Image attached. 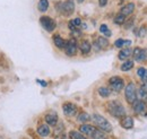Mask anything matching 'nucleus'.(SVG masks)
Returning <instances> with one entry per match:
<instances>
[{
  "label": "nucleus",
  "mask_w": 147,
  "mask_h": 139,
  "mask_svg": "<svg viewBox=\"0 0 147 139\" xmlns=\"http://www.w3.org/2000/svg\"><path fill=\"white\" fill-rule=\"evenodd\" d=\"M79 131L85 135L86 137H90V138L94 139H102L105 138V134L103 130L98 129L96 126H92V124H87V123H84L79 127Z\"/></svg>",
  "instance_id": "f257e3e1"
},
{
  "label": "nucleus",
  "mask_w": 147,
  "mask_h": 139,
  "mask_svg": "<svg viewBox=\"0 0 147 139\" xmlns=\"http://www.w3.org/2000/svg\"><path fill=\"white\" fill-rule=\"evenodd\" d=\"M107 111L110 113L113 118L120 119L123 115L127 114V110L125 107V105L122 104L121 102L114 100V101H110L107 103Z\"/></svg>",
  "instance_id": "f03ea898"
},
{
  "label": "nucleus",
  "mask_w": 147,
  "mask_h": 139,
  "mask_svg": "<svg viewBox=\"0 0 147 139\" xmlns=\"http://www.w3.org/2000/svg\"><path fill=\"white\" fill-rule=\"evenodd\" d=\"M92 120L94 122V124L98 129L103 130L104 132H111L112 131V126H111L110 121L107 118H104L103 115H101L98 113H94L92 115Z\"/></svg>",
  "instance_id": "7ed1b4c3"
},
{
  "label": "nucleus",
  "mask_w": 147,
  "mask_h": 139,
  "mask_svg": "<svg viewBox=\"0 0 147 139\" xmlns=\"http://www.w3.org/2000/svg\"><path fill=\"white\" fill-rule=\"evenodd\" d=\"M57 10L63 15V16H70L75 11V2L74 0H66V1H59L55 6Z\"/></svg>",
  "instance_id": "20e7f679"
},
{
  "label": "nucleus",
  "mask_w": 147,
  "mask_h": 139,
  "mask_svg": "<svg viewBox=\"0 0 147 139\" xmlns=\"http://www.w3.org/2000/svg\"><path fill=\"white\" fill-rule=\"evenodd\" d=\"M125 99L128 104H134L138 99H137V86L134 82H129L125 86Z\"/></svg>",
  "instance_id": "39448f33"
},
{
  "label": "nucleus",
  "mask_w": 147,
  "mask_h": 139,
  "mask_svg": "<svg viewBox=\"0 0 147 139\" xmlns=\"http://www.w3.org/2000/svg\"><path fill=\"white\" fill-rule=\"evenodd\" d=\"M108 83L112 92H115V93H120L122 89H125V86H126L123 78H121L120 76H112Z\"/></svg>",
  "instance_id": "423d86ee"
},
{
  "label": "nucleus",
  "mask_w": 147,
  "mask_h": 139,
  "mask_svg": "<svg viewBox=\"0 0 147 139\" xmlns=\"http://www.w3.org/2000/svg\"><path fill=\"white\" fill-rule=\"evenodd\" d=\"M132 58L135 62H146L147 61V49L140 48V47H136L132 50Z\"/></svg>",
  "instance_id": "0eeeda50"
},
{
  "label": "nucleus",
  "mask_w": 147,
  "mask_h": 139,
  "mask_svg": "<svg viewBox=\"0 0 147 139\" xmlns=\"http://www.w3.org/2000/svg\"><path fill=\"white\" fill-rule=\"evenodd\" d=\"M131 106H132V111L135 114L139 117H144V118L147 117V104L144 101L137 100L134 104H131Z\"/></svg>",
  "instance_id": "6e6552de"
},
{
  "label": "nucleus",
  "mask_w": 147,
  "mask_h": 139,
  "mask_svg": "<svg viewBox=\"0 0 147 139\" xmlns=\"http://www.w3.org/2000/svg\"><path fill=\"white\" fill-rule=\"evenodd\" d=\"M40 24H41V26H42L47 32H49V33L53 32L55 30V27H57L55 20L53 18L49 17V16H42V17L40 18Z\"/></svg>",
  "instance_id": "1a4fd4ad"
},
{
  "label": "nucleus",
  "mask_w": 147,
  "mask_h": 139,
  "mask_svg": "<svg viewBox=\"0 0 147 139\" xmlns=\"http://www.w3.org/2000/svg\"><path fill=\"white\" fill-rule=\"evenodd\" d=\"M63 50H65V53H66L68 57H75V55L77 54V50H78L77 40H76L75 37H71L70 40H68Z\"/></svg>",
  "instance_id": "9d476101"
},
{
  "label": "nucleus",
  "mask_w": 147,
  "mask_h": 139,
  "mask_svg": "<svg viewBox=\"0 0 147 139\" xmlns=\"http://www.w3.org/2000/svg\"><path fill=\"white\" fill-rule=\"evenodd\" d=\"M62 111H63V114L66 117H74L77 114L78 107H77V105L71 103V102H65L62 105Z\"/></svg>",
  "instance_id": "9b49d317"
},
{
  "label": "nucleus",
  "mask_w": 147,
  "mask_h": 139,
  "mask_svg": "<svg viewBox=\"0 0 147 139\" xmlns=\"http://www.w3.org/2000/svg\"><path fill=\"white\" fill-rule=\"evenodd\" d=\"M120 126L126 129V130H129V129H132L134 126H135V120L130 115H123L122 118H120Z\"/></svg>",
  "instance_id": "f8f14e48"
},
{
  "label": "nucleus",
  "mask_w": 147,
  "mask_h": 139,
  "mask_svg": "<svg viewBox=\"0 0 147 139\" xmlns=\"http://www.w3.org/2000/svg\"><path fill=\"white\" fill-rule=\"evenodd\" d=\"M94 45H95V48H96L97 50H105V49L110 45V42H109V40L107 38V36H98V37L96 38Z\"/></svg>",
  "instance_id": "ddd939ff"
},
{
  "label": "nucleus",
  "mask_w": 147,
  "mask_h": 139,
  "mask_svg": "<svg viewBox=\"0 0 147 139\" xmlns=\"http://www.w3.org/2000/svg\"><path fill=\"white\" fill-rule=\"evenodd\" d=\"M135 9H136V3L135 2H128V3H126L125 6L121 7V9H120L119 13H121L126 17H129V16H131L134 14Z\"/></svg>",
  "instance_id": "4468645a"
},
{
  "label": "nucleus",
  "mask_w": 147,
  "mask_h": 139,
  "mask_svg": "<svg viewBox=\"0 0 147 139\" xmlns=\"http://www.w3.org/2000/svg\"><path fill=\"white\" fill-rule=\"evenodd\" d=\"M130 57H132V49L129 48V47H125V48H121V50L118 53V59L121 60V61H125L129 59Z\"/></svg>",
  "instance_id": "2eb2a0df"
},
{
  "label": "nucleus",
  "mask_w": 147,
  "mask_h": 139,
  "mask_svg": "<svg viewBox=\"0 0 147 139\" xmlns=\"http://www.w3.org/2000/svg\"><path fill=\"white\" fill-rule=\"evenodd\" d=\"M37 135L40 137H48L50 134H51V129H50V126L48 123H42L37 127L36 130Z\"/></svg>",
  "instance_id": "dca6fc26"
},
{
  "label": "nucleus",
  "mask_w": 147,
  "mask_h": 139,
  "mask_svg": "<svg viewBox=\"0 0 147 139\" xmlns=\"http://www.w3.org/2000/svg\"><path fill=\"white\" fill-rule=\"evenodd\" d=\"M44 120H45V123H48L49 126H57V123L59 121V117L55 112H50L48 113L45 117H44Z\"/></svg>",
  "instance_id": "f3484780"
},
{
  "label": "nucleus",
  "mask_w": 147,
  "mask_h": 139,
  "mask_svg": "<svg viewBox=\"0 0 147 139\" xmlns=\"http://www.w3.org/2000/svg\"><path fill=\"white\" fill-rule=\"evenodd\" d=\"M79 50H80V52L83 53L84 55L88 54V53L91 52V50H92V44H91V42L87 41V40H83V41L79 43Z\"/></svg>",
  "instance_id": "a211bd4d"
},
{
  "label": "nucleus",
  "mask_w": 147,
  "mask_h": 139,
  "mask_svg": "<svg viewBox=\"0 0 147 139\" xmlns=\"http://www.w3.org/2000/svg\"><path fill=\"white\" fill-rule=\"evenodd\" d=\"M82 19L80 18H74L71 19L69 23H68V26H69V28L73 31V32H78V30H79V27H82Z\"/></svg>",
  "instance_id": "6ab92c4d"
},
{
  "label": "nucleus",
  "mask_w": 147,
  "mask_h": 139,
  "mask_svg": "<svg viewBox=\"0 0 147 139\" xmlns=\"http://www.w3.org/2000/svg\"><path fill=\"white\" fill-rule=\"evenodd\" d=\"M52 40H53V43H55V45L58 49H65L67 41L63 37H61L60 35H53Z\"/></svg>",
  "instance_id": "aec40b11"
},
{
  "label": "nucleus",
  "mask_w": 147,
  "mask_h": 139,
  "mask_svg": "<svg viewBox=\"0 0 147 139\" xmlns=\"http://www.w3.org/2000/svg\"><path fill=\"white\" fill-rule=\"evenodd\" d=\"M136 74H137L138 78L140 79L142 84L145 83V82L147 80V68L146 67H144V66L138 67V68H137V71H136Z\"/></svg>",
  "instance_id": "412c9836"
},
{
  "label": "nucleus",
  "mask_w": 147,
  "mask_h": 139,
  "mask_svg": "<svg viewBox=\"0 0 147 139\" xmlns=\"http://www.w3.org/2000/svg\"><path fill=\"white\" fill-rule=\"evenodd\" d=\"M134 67H135V61L127 59V60H125V61L122 62V65L120 66V70L123 71V72H127V71H130L131 69H134Z\"/></svg>",
  "instance_id": "4be33fe9"
},
{
  "label": "nucleus",
  "mask_w": 147,
  "mask_h": 139,
  "mask_svg": "<svg viewBox=\"0 0 147 139\" xmlns=\"http://www.w3.org/2000/svg\"><path fill=\"white\" fill-rule=\"evenodd\" d=\"M97 93H98V95H100L101 97H103V99H107V97H109V96L111 95V93H112V89H111L110 87L101 86V87H98V89H97Z\"/></svg>",
  "instance_id": "5701e85b"
},
{
  "label": "nucleus",
  "mask_w": 147,
  "mask_h": 139,
  "mask_svg": "<svg viewBox=\"0 0 147 139\" xmlns=\"http://www.w3.org/2000/svg\"><path fill=\"white\" fill-rule=\"evenodd\" d=\"M49 0H38L37 2V9L40 13H45L49 9Z\"/></svg>",
  "instance_id": "b1692460"
},
{
  "label": "nucleus",
  "mask_w": 147,
  "mask_h": 139,
  "mask_svg": "<svg viewBox=\"0 0 147 139\" xmlns=\"http://www.w3.org/2000/svg\"><path fill=\"white\" fill-rule=\"evenodd\" d=\"M137 99L142 100V101H146L147 100V89H145L143 86L137 88Z\"/></svg>",
  "instance_id": "393cba45"
},
{
  "label": "nucleus",
  "mask_w": 147,
  "mask_h": 139,
  "mask_svg": "<svg viewBox=\"0 0 147 139\" xmlns=\"http://www.w3.org/2000/svg\"><path fill=\"white\" fill-rule=\"evenodd\" d=\"M126 19H127V17H126L125 15H122L121 13H118V14L115 15V17L113 18V22H114V24H117V25H123L125 22H126Z\"/></svg>",
  "instance_id": "a878e982"
},
{
  "label": "nucleus",
  "mask_w": 147,
  "mask_h": 139,
  "mask_svg": "<svg viewBox=\"0 0 147 139\" xmlns=\"http://www.w3.org/2000/svg\"><path fill=\"white\" fill-rule=\"evenodd\" d=\"M77 120H78V122H80V123H86V122H88L90 120H92V118H91V115L88 113L83 112V113L78 114Z\"/></svg>",
  "instance_id": "bb28decb"
},
{
  "label": "nucleus",
  "mask_w": 147,
  "mask_h": 139,
  "mask_svg": "<svg viewBox=\"0 0 147 139\" xmlns=\"http://www.w3.org/2000/svg\"><path fill=\"white\" fill-rule=\"evenodd\" d=\"M69 138H71V139H85L86 138V136H85V135H83L80 131L71 130V131L69 132Z\"/></svg>",
  "instance_id": "cd10ccee"
},
{
  "label": "nucleus",
  "mask_w": 147,
  "mask_h": 139,
  "mask_svg": "<svg viewBox=\"0 0 147 139\" xmlns=\"http://www.w3.org/2000/svg\"><path fill=\"white\" fill-rule=\"evenodd\" d=\"M100 32L104 35V36H107V37H110L111 35H112L110 28L108 27V25H107V24H102V25L100 26Z\"/></svg>",
  "instance_id": "c85d7f7f"
},
{
  "label": "nucleus",
  "mask_w": 147,
  "mask_h": 139,
  "mask_svg": "<svg viewBox=\"0 0 147 139\" xmlns=\"http://www.w3.org/2000/svg\"><path fill=\"white\" fill-rule=\"evenodd\" d=\"M114 47L115 48H119V49L123 48L125 47V38H118V40H115L114 41Z\"/></svg>",
  "instance_id": "c756f323"
},
{
  "label": "nucleus",
  "mask_w": 147,
  "mask_h": 139,
  "mask_svg": "<svg viewBox=\"0 0 147 139\" xmlns=\"http://www.w3.org/2000/svg\"><path fill=\"white\" fill-rule=\"evenodd\" d=\"M134 22H135V19H132V18H130V19H126V22H125V24H123L125 28H126V30L131 28V27L134 26Z\"/></svg>",
  "instance_id": "7c9ffc66"
},
{
  "label": "nucleus",
  "mask_w": 147,
  "mask_h": 139,
  "mask_svg": "<svg viewBox=\"0 0 147 139\" xmlns=\"http://www.w3.org/2000/svg\"><path fill=\"white\" fill-rule=\"evenodd\" d=\"M146 34H147V27L146 26H142V27L139 28L138 33H137V36H139V37H144Z\"/></svg>",
  "instance_id": "2f4dec72"
},
{
  "label": "nucleus",
  "mask_w": 147,
  "mask_h": 139,
  "mask_svg": "<svg viewBox=\"0 0 147 139\" xmlns=\"http://www.w3.org/2000/svg\"><path fill=\"white\" fill-rule=\"evenodd\" d=\"M108 1H109V0H98L100 7H105V6L108 5Z\"/></svg>",
  "instance_id": "473e14b6"
},
{
  "label": "nucleus",
  "mask_w": 147,
  "mask_h": 139,
  "mask_svg": "<svg viewBox=\"0 0 147 139\" xmlns=\"http://www.w3.org/2000/svg\"><path fill=\"white\" fill-rule=\"evenodd\" d=\"M131 45V41L130 40H125V47H130Z\"/></svg>",
  "instance_id": "72a5a7b5"
},
{
  "label": "nucleus",
  "mask_w": 147,
  "mask_h": 139,
  "mask_svg": "<svg viewBox=\"0 0 147 139\" xmlns=\"http://www.w3.org/2000/svg\"><path fill=\"white\" fill-rule=\"evenodd\" d=\"M37 83H40L42 86H47V83H45V82H42V80H37Z\"/></svg>",
  "instance_id": "f704fd0d"
},
{
  "label": "nucleus",
  "mask_w": 147,
  "mask_h": 139,
  "mask_svg": "<svg viewBox=\"0 0 147 139\" xmlns=\"http://www.w3.org/2000/svg\"><path fill=\"white\" fill-rule=\"evenodd\" d=\"M85 0H77V2H79V3H82V2H84Z\"/></svg>",
  "instance_id": "c9c22d12"
}]
</instances>
